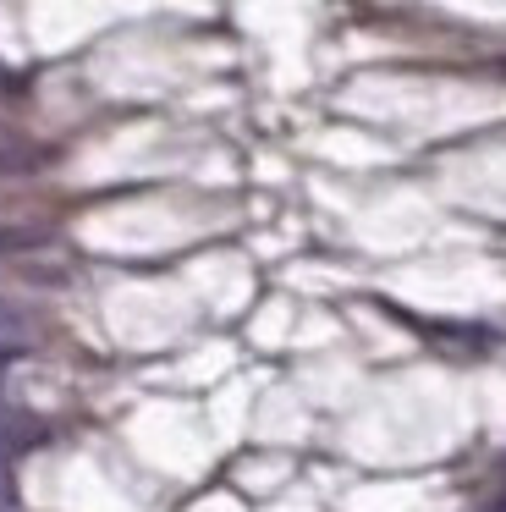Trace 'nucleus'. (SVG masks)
<instances>
[{
    "label": "nucleus",
    "mask_w": 506,
    "mask_h": 512,
    "mask_svg": "<svg viewBox=\"0 0 506 512\" xmlns=\"http://www.w3.org/2000/svg\"><path fill=\"white\" fill-rule=\"evenodd\" d=\"M28 336V314L17 303H0V347H17Z\"/></svg>",
    "instance_id": "1"
},
{
    "label": "nucleus",
    "mask_w": 506,
    "mask_h": 512,
    "mask_svg": "<svg viewBox=\"0 0 506 512\" xmlns=\"http://www.w3.org/2000/svg\"><path fill=\"white\" fill-rule=\"evenodd\" d=\"M11 446H0V512H17V490H11V463H6Z\"/></svg>",
    "instance_id": "2"
},
{
    "label": "nucleus",
    "mask_w": 506,
    "mask_h": 512,
    "mask_svg": "<svg viewBox=\"0 0 506 512\" xmlns=\"http://www.w3.org/2000/svg\"><path fill=\"white\" fill-rule=\"evenodd\" d=\"M11 358H17V347H0V391H6V369H11Z\"/></svg>",
    "instance_id": "3"
}]
</instances>
